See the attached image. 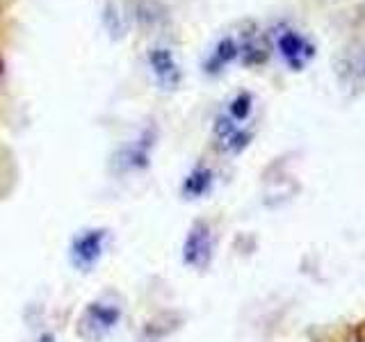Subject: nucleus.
Here are the masks:
<instances>
[{"mask_svg":"<svg viewBox=\"0 0 365 342\" xmlns=\"http://www.w3.org/2000/svg\"><path fill=\"white\" fill-rule=\"evenodd\" d=\"M39 342H55V336L53 333H43Z\"/></svg>","mask_w":365,"mask_h":342,"instance_id":"6e6552de","label":"nucleus"},{"mask_svg":"<svg viewBox=\"0 0 365 342\" xmlns=\"http://www.w3.org/2000/svg\"><path fill=\"white\" fill-rule=\"evenodd\" d=\"M148 64H151V71L155 76V83L163 89H174L180 80L178 64L167 48H153L148 55Z\"/></svg>","mask_w":365,"mask_h":342,"instance_id":"39448f33","label":"nucleus"},{"mask_svg":"<svg viewBox=\"0 0 365 342\" xmlns=\"http://www.w3.org/2000/svg\"><path fill=\"white\" fill-rule=\"evenodd\" d=\"M106 247H108V231L91 228V231H83L73 237L68 256H71L76 269L89 271L103 258V254H106Z\"/></svg>","mask_w":365,"mask_h":342,"instance_id":"f03ea898","label":"nucleus"},{"mask_svg":"<svg viewBox=\"0 0 365 342\" xmlns=\"http://www.w3.org/2000/svg\"><path fill=\"white\" fill-rule=\"evenodd\" d=\"M212 256V237H210V228L203 222L194 224L192 231L185 239V247H182V258L190 267H205L210 262Z\"/></svg>","mask_w":365,"mask_h":342,"instance_id":"20e7f679","label":"nucleus"},{"mask_svg":"<svg viewBox=\"0 0 365 342\" xmlns=\"http://www.w3.org/2000/svg\"><path fill=\"white\" fill-rule=\"evenodd\" d=\"M277 46H279V53L283 57V62L290 68H294V71H302V68L311 62L313 55H315L311 41H308L306 37H302L297 30H290V28H285L279 34Z\"/></svg>","mask_w":365,"mask_h":342,"instance_id":"7ed1b4c3","label":"nucleus"},{"mask_svg":"<svg viewBox=\"0 0 365 342\" xmlns=\"http://www.w3.org/2000/svg\"><path fill=\"white\" fill-rule=\"evenodd\" d=\"M121 315H123V311L119 304H110V301L91 304L83 313V319H80V336L87 340H94V342L106 338L110 331L117 328Z\"/></svg>","mask_w":365,"mask_h":342,"instance_id":"f257e3e1","label":"nucleus"},{"mask_svg":"<svg viewBox=\"0 0 365 342\" xmlns=\"http://www.w3.org/2000/svg\"><path fill=\"white\" fill-rule=\"evenodd\" d=\"M251 112V96L247 94H240L233 103H231V110H228V119H233L235 123H242Z\"/></svg>","mask_w":365,"mask_h":342,"instance_id":"0eeeda50","label":"nucleus"},{"mask_svg":"<svg viewBox=\"0 0 365 342\" xmlns=\"http://www.w3.org/2000/svg\"><path fill=\"white\" fill-rule=\"evenodd\" d=\"M210 182H212V174L208 169H197L194 174H190V178L185 180V194L190 199H197V197H201V194H205L208 192V187H210Z\"/></svg>","mask_w":365,"mask_h":342,"instance_id":"423d86ee","label":"nucleus"}]
</instances>
